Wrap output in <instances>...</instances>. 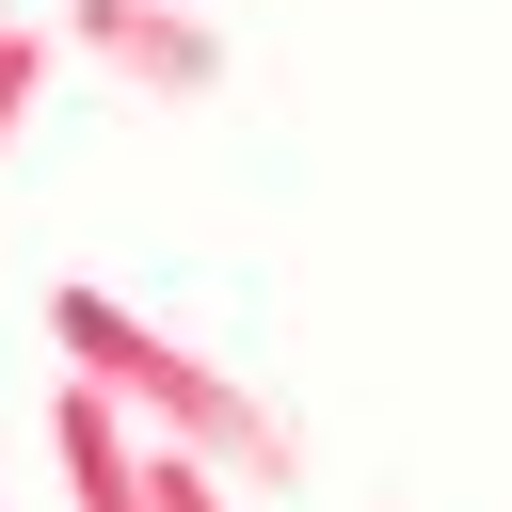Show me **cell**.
Segmentation results:
<instances>
[{
    "mask_svg": "<svg viewBox=\"0 0 512 512\" xmlns=\"http://www.w3.org/2000/svg\"><path fill=\"white\" fill-rule=\"evenodd\" d=\"M32 96H48V32H32V16H16V32H0V144H16V128H32Z\"/></svg>",
    "mask_w": 512,
    "mask_h": 512,
    "instance_id": "obj_5",
    "label": "cell"
},
{
    "mask_svg": "<svg viewBox=\"0 0 512 512\" xmlns=\"http://www.w3.org/2000/svg\"><path fill=\"white\" fill-rule=\"evenodd\" d=\"M48 448H64V512H144V432H128L96 384L48 400Z\"/></svg>",
    "mask_w": 512,
    "mask_h": 512,
    "instance_id": "obj_3",
    "label": "cell"
},
{
    "mask_svg": "<svg viewBox=\"0 0 512 512\" xmlns=\"http://www.w3.org/2000/svg\"><path fill=\"white\" fill-rule=\"evenodd\" d=\"M48 336H64V384H96L144 448H176V464H208V480H240V496H288V480H304V432H288L240 368H208L192 336L128 320L112 288H48Z\"/></svg>",
    "mask_w": 512,
    "mask_h": 512,
    "instance_id": "obj_1",
    "label": "cell"
},
{
    "mask_svg": "<svg viewBox=\"0 0 512 512\" xmlns=\"http://www.w3.org/2000/svg\"><path fill=\"white\" fill-rule=\"evenodd\" d=\"M192 16H208V0H192Z\"/></svg>",
    "mask_w": 512,
    "mask_h": 512,
    "instance_id": "obj_6",
    "label": "cell"
},
{
    "mask_svg": "<svg viewBox=\"0 0 512 512\" xmlns=\"http://www.w3.org/2000/svg\"><path fill=\"white\" fill-rule=\"evenodd\" d=\"M144 512H256V496L208 480V464H176V448H144Z\"/></svg>",
    "mask_w": 512,
    "mask_h": 512,
    "instance_id": "obj_4",
    "label": "cell"
},
{
    "mask_svg": "<svg viewBox=\"0 0 512 512\" xmlns=\"http://www.w3.org/2000/svg\"><path fill=\"white\" fill-rule=\"evenodd\" d=\"M0 32H16V16H0Z\"/></svg>",
    "mask_w": 512,
    "mask_h": 512,
    "instance_id": "obj_7",
    "label": "cell"
},
{
    "mask_svg": "<svg viewBox=\"0 0 512 512\" xmlns=\"http://www.w3.org/2000/svg\"><path fill=\"white\" fill-rule=\"evenodd\" d=\"M64 48H96L128 96H160V112H208L224 96V32L192 16V0H64Z\"/></svg>",
    "mask_w": 512,
    "mask_h": 512,
    "instance_id": "obj_2",
    "label": "cell"
}]
</instances>
